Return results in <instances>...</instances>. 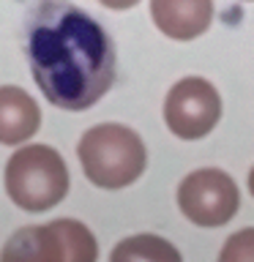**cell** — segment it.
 Wrapping results in <instances>:
<instances>
[{"label": "cell", "mask_w": 254, "mask_h": 262, "mask_svg": "<svg viewBox=\"0 0 254 262\" xmlns=\"http://www.w3.org/2000/svg\"><path fill=\"white\" fill-rule=\"evenodd\" d=\"M30 71L49 104L66 112L93 106L115 79V47L82 8L44 0L30 19Z\"/></svg>", "instance_id": "6da1fadb"}, {"label": "cell", "mask_w": 254, "mask_h": 262, "mask_svg": "<svg viewBox=\"0 0 254 262\" xmlns=\"http://www.w3.org/2000/svg\"><path fill=\"white\" fill-rule=\"evenodd\" d=\"M85 178L98 188H126L145 172L147 150L139 134L120 123H98L77 145Z\"/></svg>", "instance_id": "7a4b0ae2"}, {"label": "cell", "mask_w": 254, "mask_h": 262, "mask_svg": "<svg viewBox=\"0 0 254 262\" xmlns=\"http://www.w3.org/2000/svg\"><path fill=\"white\" fill-rule=\"evenodd\" d=\"M71 175L63 156L49 145H25L6 164V191L16 208L44 213L66 200Z\"/></svg>", "instance_id": "3957f363"}, {"label": "cell", "mask_w": 254, "mask_h": 262, "mask_svg": "<svg viewBox=\"0 0 254 262\" xmlns=\"http://www.w3.org/2000/svg\"><path fill=\"white\" fill-rule=\"evenodd\" d=\"M0 257L36 262H93L98 257V243L82 221L57 219L52 224L25 227L14 232Z\"/></svg>", "instance_id": "277c9868"}, {"label": "cell", "mask_w": 254, "mask_h": 262, "mask_svg": "<svg viewBox=\"0 0 254 262\" xmlns=\"http://www.w3.org/2000/svg\"><path fill=\"white\" fill-rule=\"evenodd\" d=\"M178 208L197 227H221L241 208L235 180L224 169H197L178 186Z\"/></svg>", "instance_id": "5b68a950"}, {"label": "cell", "mask_w": 254, "mask_h": 262, "mask_svg": "<svg viewBox=\"0 0 254 262\" xmlns=\"http://www.w3.org/2000/svg\"><path fill=\"white\" fill-rule=\"evenodd\" d=\"M221 118L219 90L202 77H186L164 98V123L180 139L208 137Z\"/></svg>", "instance_id": "8992f818"}, {"label": "cell", "mask_w": 254, "mask_h": 262, "mask_svg": "<svg viewBox=\"0 0 254 262\" xmlns=\"http://www.w3.org/2000/svg\"><path fill=\"white\" fill-rule=\"evenodd\" d=\"M151 16L167 38L192 41L213 22V0H151Z\"/></svg>", "instance_id": "52a82bcc"}, {"label": "cell", "mask_w": 254, "mask_h": 262, "mask_svg": "<svg viewBox=\"0 0 254 262\" xmlns=\"http://www.w3.org/2000/svg\"><path fill=\"white\" fill-rule=\"evenodd\" d=\"M41 126V110L16 85L0 88V145H22Z\"/></svg>", "instance_id": "ba28073f"}, {"label": "cell", "mask_w": 254, "mask_h": 262, "mask_svg": "<svg viewBox=\"0 0 254 262\" xmlns=\"http://www.w3.org/2000/svg\"><path fill=\"white\" fill-rule=\"evenodd\" d=\"M110 259H115V262H126V259H180V254L172 249L164 237L134 235V237H126V241H120L115 246Z\"/></svg>", "instance_id": "9c48e42d"}, {"label": "cell", "mask_w": 254, "mask_h": 262, "mask_svg": "<svg viewBox=\"0 0 254 262\" xmlns=\"http://www.w3.org/2000/svg\"><path fill=\"white\" fill-rule=\"evenodd\" d=\"M221 259L224 262H254V227L241 229V232L229 235L224 249H221Z\"/></svg>", "instance_id": "30bf717a"}, {"label": "cell", "mask_w": 254, "mask_h": 262, "mask_svg": "<svg viewBox=\"0 0 254 262\" xmlns=\"http://www.w3.org/2000/svg\"><path fill=\"white\" fill-rule=\"evenodd\" d=\"M101 6L107 8H115V11H123V8H131V6H137L139 0H98Z\"/></svg>", "instance_id": "8fae6325"}, {"label": "cell", "mask_w": 254, "mask_h": 262, "mask_svg": "<svg viewBox=\"0 0 254 262\" xmlns=\"http://www.w3.org/2000/svg\"><path fill=\"white\" fill-rule=\"evenodd\" d=\"M249 191H251V196H254V167H251V172H249Z\"/></svg>", "instance_id": "7c38bea8"}]
</instances>
